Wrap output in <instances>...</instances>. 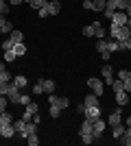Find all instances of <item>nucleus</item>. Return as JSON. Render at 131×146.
Masks as SVG:
<instances>
[{
  "mask_svg": "<svg viewBox=\"0 0 131 146\" xmlns=\"http://www.w3.org/2000/svg\"><path fill=\"white\" fill-rule=\"evenodd\" d=\"M109 35H112L116 42H127V39L131 37V31H129V26H116V24H112Z\"/></svg>",
  "mask_w": 131,
  "mask_h": 146,
  "instance_id": "nucleus-1",
  "label": "nucleus"
},
{
  "mask_svg": "<svg viewBox=\"0 0 131 146\" xmlns=\"http://www.w3.org/2000/svg\"><path fill=\"white\" fill-rule=\"evenodd\" d=\"M103 85H105V81L96 79V76L87 79V87H92V94H96V96H103Z\"/></svg>",
  "mask_w": 131,
  "mask_h": 146,
  "instance_id": "nucleus-2",
  "label": "nucleus"
},
{
  "mask_svg": "<svg viewBox=\"0 0 131 146\" xmlns=\"http://www.w3.org/2000/svg\"><path fill=\"white\" fill-rule=\"evenodd\" d=\"M48 105H55V107H59V109H68V105H70V100L66 96L63 98H59V96H55V94H48Z\"/></svg>",
  "mask_w": 131,
  "mask_h": 146,
  "instance_id": "nucleus-3",
  "label": "nucleus"
},
{
  "mask_svg": "<svg viewBox=\"0 0 131 146\" xmlns=\"http://www.w3.org/2000/svg\"><path fill=\"white\" fill-rule=\"evenodd\" d=\"M107 127V122H103L100 118H96V120H92V135H94V140H98L100 135H103V131H105Z\"/></svg>",
  "mask_w": 131,
  "mask_h": 146,
  "instance_id": "nucleus-4",
  "label": "nucleus"
},
{
  "mask_svg": "<svg viewBox=\"0 0 131 146\" xmlns=\"http://www.w3.org/2000/svg\"><path fill=\"white\" fill-rule=\"evenodd\" d=\"M127 20H129V15H127L125 11H116L112 15V24H116V26H127Z\"/></svg>",
  "mask_w": 131,
  "mask_h": 146,
  "instance_id": "nucleus-5",
  "label": "nucleus"
},
{
  "mask_svg": "<svg viewBox=\"0 0 131 146\" xmlns=\"http://www.w3.org/2000/svg\"><path fill=\"white\" fill-rule=\"evenodd\" d=\"M20 96H22V94H20V87L11 85V90H9V94H7V100L15 105V103H20Z\"/></svg>",
  "mask_w": 131,
  "mask_h": 146,
  "instance_id": "nucleus-6",
  "label": "nucleus"
},
{
  "mask_svg": "<svg viewBox=\"0 0 131 146\" xmlns=\"http://www.w3.org/2000/svg\"><path fill=\"white\" fill-rule=\"evenodd\" d=\"M83 116H85L87 120H96V118H100V107H85Z\"/></svg>",
  "mask_w": 131,
  "mask_h": 146,
  "instance_id": "nucleus-7",
  "label": "nucleus"
},
{
  "mask_svg": "<svg viewBox=\"0 0 131 146\" xmlns=\"http://www.w3.org/2000/svg\"><path fill=\"white\" fill-rule=\"evenodd\" d=\"M37 105H35V103H29V105H26V109H24V116H22V118H24V120L26 122H31V116H35V113H37Z\"/></svg>",
  "mask_w": 131,
  "mask_h": 146,
  "instance_id": "nucleus-8",
  "label": "nucleus"
},
{
  "mask_svg": "<svg viewBox=\"0 0 131 146\" xmlns=\"http://www.w3.org/2000/svg\"><path fill=\"white\" fill-rule=\"evenodd\" d=\"M103 81H105L107 85L114 83V68L112 66H103Z\"/></svg>",
  "mask_w": 131,
  "mask_h": 146,
  "instance_id": "nucleus-9",
  "label": "nucleus"
},
{
  "mask_svg": "<svg viewBox=\"0 0 131 146\" xmlns=\"http://www.w3.org/2000/svg\"><path fill=\"white\" fill-rule=\"evenodd\" d=\"M122 122V109H116V111H112V116H109V122L107 124H112V127H116V124H120Z\"/></svg>",
  "mask_w": 131,
  "mask_h": 146,
  "instance_id": "nucleus-10",
  "label": "nucleus"
},
{
  "mask_svg": "<svg viewBox=\"0 0 131 146\" xmlns=\"http://www.w3.org/2000/svg\"><path fill=\"white\" fill-rule=\"evenodd\" d=\"M46 9H48V15H57V13L61 11V2L59 0H50L48 5H46Z\"/></svg>",
  "mask_w": 131,
  "mask_h": 146,
  "instance_id": "nucleus-11",
  "label": "nucleus"
},
{
  "mask_svg": "<svg viewBox=\"0 0 131 146\" xmlns=\"http://www.w3.org/2000/svg\"><path fill=\"white\" fill-rule=\"evenodd\" d=\"M114 92H116V103L118 105L129 103V92H125V90H114Z\"/></svg>",
  "mask_w": 131,
  "mask_h": 146,
  "instance_id": "nucleus-12",
  "label": "nucleus"
},
{
  "mask_svg": "<svg viewBox=\"0 0 131 146\" xmlns=\"http://www.w3.org/2000/svg\"><path fill=\"white\" fill-rule=\"evenodd\" d=\"M42 87H44V94H55L57 90L55 81H50V79H42Z\"/></svg>",
  "mask_w": 131,
  "mask_h": 146,
  "instance_id": "nucleus-13",
  "label": "nucleus"
},
{
  "mask_svg": "<svg viewBox=\"0 0 131 146\" xmlns=\"http://www.w3.org/2000/svg\"><path fill=\"white\" fill-rule=\"evenodd\" d=\"M79 135H92V120H83L81 129H79Z\"/></svg>",
  "mask_w": 131,
  "mask_h": 146,
  "instance_id": "nucleus-14",
  "label": "nucleus"
},
{
  "mask_svg": "<svg viewBox=\"0 0 131 146\" xmlns=\"http://www.w3.org/2000/svg\"><path fill=\"white\" fill-rule=\"evenodd\" d=\"M83 103H85V107H98V96L96 94H87L83 98Z\"/></svg>",
  "mask_w": 131,
  "mask_h": 146,
  "instance_id": "nucleus-15",
  "label": "nucleus"
},
{
  "mask_svg": "<svg viewBox=\"0 0 131 146\" xmlns=\"http://www.w3.org/2000/svg\"><path fill=\"white\" fill-rule=\"evenodd\" d=\"M37 127L39 124H35V122H26V129H24V133H22V137L26 140L31 133H37Z\"/></svg>",
  "mask_w": 131,
  "mask_h": 146,
  "instance_id": "nucleus-16",
  "label": "nucleus"
},
{
  "mask_svg": "<svg viewBox=\"0 0 131 146\" xmlns=\"http://www.w3.org/2000/svg\"><path fill=\"white\" fill-rule=\"evenodd\" d=\"M9 39H11L13 46H15V44H22V42H24V35H22L20 31H11V33H9Z\"/></svg>",
  "mask_w": 131,
  "mask_h": 146,
  "instance_id": "nucleus-17",
  "label": "nucleus"
},
{
  "mask_svg": "<svg viewBox=\"0 0 131 146\" xmlns=\"http://www.w3.org/2000/svg\"><path fill=\"white\" fill-rule=\"evenodd\" d=\"M11 31H13V24L7 22L5 15H0V33H11Z\"/></svg>",
  "mask_w": 131,
  "mask_h": 146,
  "instance_id": "nucleus-18",
  "label": "nucleus"
},
{
  "mask_svg": "<svg viewBox=\"0 0 131 146\" xmlns=\"http://www.w3.org/2000/svg\"><path fill=\"white\" fill-rule=\"evenodd\" d=\"M125 124H122V122H120V124H116V127H114V131H112V133H114V140H120V137H122V135H125Z\"/></svg>",
  "mask_w": 131,
  "mask_h": 146,
  "instance_id": "nucleus-19",
  "label": "nucleus"
},
{
  "mask_svg": "<svg viewBox=\"0 0 131 146\" xmlns=\"http://www.w3.org/2000/svg\"><path fill=\"white\" fill-rule=\"evenodd\" d=\"M94 37H98V39H105V29L100 22H94Z\"/></svg>",
  "mask_w": 131,
  "mask_h": 146,
  "instance_id": "nucleus-20",
  "label": "nucleus"
},
{
  "mask_svg": "<svg viewBox=\"0 0 131 146\" xmlns=\"http://www.w3.org/2000/svg\"><path fill=\"white\" fill-rule=\"evenodd\" d=\"M13 127H15L18 135H22V133H24V129H26V120H24V118H20V120H15V122H13Z\"/></svg>",
  "mask_w": 131,
  "mask_h": 146,
  "instance_id": "nucleus-21",
  "label": "nucleus"
},
{
  "mask_svg": "<svg viewBox=\"0 0 131 146\" xmlns=\"http://www.w3.org/2000/svg\"><path fill=\"white\" fill-rule=\"evenodd\" d=\"M15 133H18V131H15V127H13V124H7V127H2V137H13Z\"/></svg>",
  "mask_w": 131,
  "mask_h": 146,
  "instance_id": "nucleus-22",
  "label": "nucleus"
},
{
  "mask_svg": "<svg viewBox=\"0 0 131 146\" xmlns=\"http://www.w3.org/2000/svg\"><path fill=\"white\" fill-rule=\"evenodd\" d=\"M118 142H120V144H125V146H131V127L125 129V135H122Z\"/></svg>",
  "mask_w": 131,
  "mask_h": 146,
  "instance_id": "nucleus-23",
  "label": "nucleus"
},
{
  "mask_svg": "<svg viewBox=\"0 0 131 146\" xmlns=\"http://www.w3.org/2000/svg\"><path fill=\"white\" fill-rule=\"evenodd\" d=\"M11 81H0V96H7L9 94V90H11Z\"/></svg>",
  "mask_w": 131,
  "mask_h": 146,
  "instance_id": "nucleus-24",
  "label": "nucleus"
},
{
  "mask_svg": "<svg viewBox=\"0 0 131 146\" xmlns=\"http://www.w3.org/2000/svg\"><path fill=\"white\" fill-rule=\"evenodd\" d=\"M7 124H13V118L7 113V111H2L0 113V127H7Z\"/></svg>",
  "mask_w": 131,
  "mask_h": 146,
  "instance_id": "nucleus-25",
  "label": "nucleus"
},
{
  "mask_svg": "<svg viewBox=\"0 0 131 146\" xmlns=\"http://www.w3.org/2000/svg\"><path fill=\"white\" fill-rule=\"evenodd\" d=\"M96 50H98L100 55H103V52H109V48H107V39H98V42H96Z\"/></svg>",
  "mask_w": 131,
  "mask_h": 146,
  "instance_id": "nucleus-26",
  "label": "nucleus"
},
{
  "mask_svg": "<svg viewBox=\"0 0 131 146\" xmlns=\"http://www.w3.org/2000/svg\"><path fill=\"white\" fill-rule=\"evenodd\" d=\"M129 5H131V0H116V11H127Z\"/></svg>",
  "mask_w": 131,
  "mask_h": 146,
  "instance_id": "nucleus-27",
  "label": "nucleus"
},
{
  "mask_svg": "<svg viewBox=\"0 0 131 146\" xmlns=\"http://www.w3.org/2000/svg\"><path fill=\"white\" fill-rule=\"evenodd\" d=\"M13 52H15L18 57L26 55V46H24V42H22V44H15V46H13Z\"/></svg>",
  "mask_w": 131,
  "mask_h": 146,
  "instance_id": "nucleus-28",
  "label": "nucleus"
},
{
  "mask_svg": "<svg viewBox=\"0 0 131 146\" xmlns=\"http://www.w3.org/2000/svg\"><path fill=\"white\" fill-rule=\"evenodd\" d=\"M105 7H107V0H94V11H105Z\"/></svg>",
  "mask_w": 131,
  "mask_h": 146,
  "instance_id": "nucleus-29",
  "label": "nucleus"
},
{
  "mask_svg": "<svg viewBox=\"0 0 131 146\" xmlns=\"http://www.w3.org/2000/svg\"><path fill=\"white\" fill-rule=\"evenodd\" d=\"M13 85L15 87H26V76H22V74L15 76V79H13Z\"/></svg>",
  "mask_w": 131,
  "mask_h": 146,
  "instance_id": "nucleus-30",
  "label": "nucleus"
},
{
  "mask_svg": "<svg viewBox=\"0 0 131 146\" xmlns=\"http://www.w3.org/2000/svg\"><path fill=\"white\" fill-rule=\"evenodd\" d=\"M46 5H48V0H31V7L37 9V11L42 9V7H46Z\"/></svg>",
  "mask_w": 131,
  "mask_h": 146,
  "instance_id": "nucleus-31",
  "label": "nucleus"
},
{
  "mask_svg": "<svg viewBox=\"0 0 131 146\" xmlns=\"http://www.w3.org/2000/svg\"><path fill=\"white\" fill-rule=\"evenodd\" d=\"M107 48H109V52H118L120 50V42H116V39H114V42H107Z\"/></svg>",
  "mask_w": 131,
  "mask_h": 146,
  "instance_id": "nucleus-32",
  "label": "nucleus"
},
{
  "mask_svg": "<svg viewBox=\"0 0 131 146\" xmlns=\"http://www.w3.org/2000/svg\"><path fill=\"white\" fill-rule=\"evenodd\" d=\"M48 113H50V118H59V116H61V109H59V107H55V105H50Z\"/></svg>",
  "mask_w": 131,
  "mask_h": 146,
  "instance_id": "nucleus-33",
  "label": "nucleus"
},
{
  "mask_svg": "<svg viewBox=\"0 0 131 146\" xmlns=\"http://www.w3.org/2000/svg\"><path fill=\"white\" fill-rule=\"evenodd\" d=\"M26 142H29L31 146H37V144H39V137H37V133H31L29 137H26Z\"/></svg>",
  "mask_w": 131,
  "mask_h": 146,
  "instance_id": "nucleus-34",
  "label": "nucleus"
},
{
  "mask_svg": "<svg viewBox=\"0 0 131 146\" xmlns=\"http://www.w3.org/2000/svg\"><path fill=\"white\" fill-rule=\"evenodd\" d=\"M7 13H9V2L0 0V15H7Z\"/></svg>",
  "mask_w": 131,
  "mask_h": 146,
  "instance_id": "nucleus-35",
  "label": "nucleus"
},
{
  "mask_svg": "<svg viewBox=\"0 0 131 146\" xmlns=\"http://www.w3.org/2000/svg\"><path fill=\"white\" fill-rule=\"evenodd\" d=\"M0 48L2 50H13V42L11 39H5V42H0Z\"/></svg>",
  "mask_w": 131,
  "mask_h": 146,
  "instance_id": "nucleus-36",
  "label": "nucleus"
},
{
  "mask_svg": "<svg viewBox=\"0 0 131 146\" xmlns=\"http://www.w3.org/2000/svg\"><path fill=\"white\" fill-rule=\"evenodd\" d=\"M15 59H18V55L13 50H5V61H15Z\"/></svg>",
  "mask_w": 131,
  "mask_h": 146,
  "instance_id": "nucleus-37",
  "label": "nucleus"
},
{
  "mask_svg": "<svg viewBox=\"0 0 131 146\" xmlns=\"http://www.w3.org/2000/svg\"><path fill=\"white\" fill-rule=\"evenodd\" d=\"M129 76H131V70H118V79H120V81L129 79Z\"/></svg>",
  "mask_w": 131,
  "mask_h": 146,
  "instance_id": "nucleus-38",
  "label": "nucleus"
},
{
  "mask_svg": "<svg viewBox=\"0 0 131 146\" xmlns=\"http://www.w3.org/2000/svg\"><path fill=\"white\" fill-rule=\"evenodd\" d=\"M0 81H11V74L7 72L5 68H0Z\"/></svg>",
  "mask_w": 131,
  "mask_h": 146,
  "instance_id": "nucleus-39",
  "label": "nucleus"
},
{
  "mask_svg": "<svg viewBox=\"0 0 131 146\" xmlns=\"http://www.w3.org/2000/svg\"><path fill=\"white\" fill-rule=\"evenodd\" d=\"M7 105H9L7 96H0V113H2V111H7Z\"/></svg>",
  "mask_w": 131,
  "mask_h": 146,
  "instance_id": "nucleus-40",
  "label": "nucleus"
},
{
  "mask_svg": "<svg viewBox=\"0 0 131 146\" xmlns=\"http://www.w3.org/2000/svg\"><path fill=\"white\" fill-rule=\"evenodd\" d=\"M33 94H44V87H42V81H37L33 85Z\"/></svg>",
  "mask_w": 131,
  "mask_h": 146,
  "instance_id": "nucleus-41",
  "label": "nucleus"
},
{
  "mask_svg": "<svg viewBox=\"0 0 131 146\" xmlns=\"http://www.w3.org/2000/svg\"><path fill=\"white\" fill-rule=\"evenodd\" d=\"M83 35H87V37H94V24L85 26V29H83Z\"/></svg>",
  "mask_w": 131,
  "mask_h": 146,
  "instance_id": "nucleus-42",
  "label": "nucleus"
},
{
  "mask_svg": "<svg viewBox=\"0 0 131 146\" xmlns=\"http://www.w3.org/2000/svg\"><path fill=\"white\" fill-rule=\"evenodd\" d=\"M83 9H87V11H94V0H83Z\"/></svg>",
  "mask_w": 131,
  "mask_h": 146,
  "instance_id": "nucleus-43",
  "label": "nucleus"
},
{
  "mask_svg": "<svg viewBox=\"0 0 131 146\" xmlns=\"http://www.w3.org/2000/svg\"><path fill=\"white\" fill-rule=\"evenodd\" d=\"M122 85H125L122 90H125V92H129V94H131V76H129V79H125V81H122Z\"/></svg>",
  "mask_w": 131,
  "mask_h": 146,
  "instance_id": "nucleus-44",
  "label": "nucleus"
},
{
  "mask_svg": "<svg viewBox=\"0 0 131 146\" xmlns=\"http://www.w3.org/2000/svg\"><path fill=\"white\" fill-rule=\"evenodd\" d=\"M29 103H31V96H24V94H22V96H20V105H24V107H26Z\"/></svg>",
  "mask_w": 131,
  "mask_h": 146,
  "instance_id": "nucleus-45",
  "label": "nucleus"
},
{
  "mask_svg": "<svg viewBox=\"0 0 131 146\" xmlns=\"http://www.w3.org/2000/svg\"><path fill=\"white\" fill-rule=\"evenodd\" d=\"M81 140H83V144H92V142H94V135H81Z\"/></svg>",
  "mask_w": 131,
  "mask_h": 146,
  "instance_id": "nucleus-46",
  "label": "nucleus"
},
{
  "mask_svg": "<svg viewBox=\"0 0 131 146\" xmlns=\"http://www.w3.org/2000/svg\"><path fill=\"white\" fill-rule=\"evenodd\" d=\"M76 111H79V113H83V111H85V103L79 105V107H76Z\"/></svg>",
  "mask_w": 131,
  "mask_h": 146,
  "instance_id": "nucleus-47",
  "label": "nucleus"
},
{
  "mask_svg": "<svg viewBox=\"0 0 131 146\" xmlns=\"http://www.w3.org/2000/svg\"><path fill=\"white\" fill-rule=\"evenodd\" d=\"M9 5H20V2H24V0H7Z\"/></svg>",
  "mask_w": 131,
  "mask_h": 146,
  "instance_id": "nucleus-48",
  "label": "nucleus"
},
{
  "mask_svg": "<svg viewBox=\"0 0 131 146\" xmlns=\"http://www.w3.org/2000/svg\"><path fill=\"white\" fill-rule=\"evenodd\" d=\"M125 127H131V116L127 118V122H125Z\"/></svg>",
  "mask_w": 131,
  "mask_h": 146,
  "instance_id": "nucleus-49",
  "label": "nucleus"
},
{
  "mask_svg": "<svg viewBox=\"0 0 131 146\" xmlns=\"http://www.w3.org/2000/svg\"><path fill=\"white\" fill-rule=\"evenodd\" d=\"M125 13H127V15H129V18H131V5L127 7V11H125Z\"/></svg>",
  "mask_w": 131,
  "mask_h": 146,
  "instance_id": "nucleus-50",
  "label": "nucleus"
},
{
  "mask_svg": "<svg viewBox=\"0 0 131 146\" xmlns=\"http://www.w3.org/2000/svg\"><path fill=\"white\" fill-rule=\"evenodd\" d=\"M127 26H129V31H131V18H129V20H127Z\"/></svg>",
  "mask_w": 131,
  "mask_h": 146,
  "instance_id": "nucleus-51",
  "label": "nucleus"
},
{
  "mask_svg": "<svg viewBox=\"0 0 131 146\" xmlns=\"http://www.w3.org/2000/svg\"><path fill=\"white\" fill-rule=\"evenodd\" d=\"M0 137H2V127H0Z\"/></svg>",
  "mask_w": 131,
  "mask_h": 146,
  "instance_id": "nucleus-52",
  "label": "nucleus"
},
{
  "mask_svg": "<svg viewBox=\"0 0 131 146\" xmlns=\"http://www.w3.org/2000/svg\"><path fill=\"white\" fill-rule=\"evenodd\" d=\"M24 2H31V0H24Z\"/></svg>",
  "mask_w": 131,
  "mask_h": 146,
  "instance_id": "nucleus-53",
  "label": "nucleus"
}]
</instances>
